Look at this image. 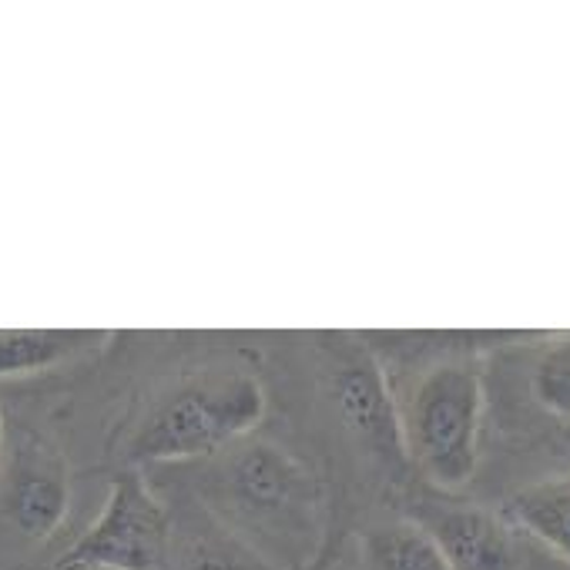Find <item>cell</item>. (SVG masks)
<instances>
[{
	"instance_id": "1",
	"label": "cell",
	"mask_w": 570,
	"mask_h": 570,
	"mask_svg": "<svg viewBox=\"0 0 570 570\" xmlns=\"http://www.w3.org/2000/svg\"><path fill=\"white\" fill-rule=\"evenodd\" d=\"M483 380L473 363H436L406 396L400 413L403 446L440 490H460L480 463Z\"/></svg>"
},
{
	"instance_id": "2",
	"label": "cell",
	"mask_w": 570,
	"mask_h": 570,
	"mask_svg": "<svg viewBox=\"0 0 570 570\" xmlns=\"http://www.w3.org/2000/svg\"><path fill=\"white\" fill-rule=\"evenodd\" d=\"M225 503L262 543L306 560L323 537L316 476L275 443L242 446L225 466Z\"/></svg>"
},
{
	"instance_id": "3",
	"label": "cell",
	"mask_w": 570,
	"mask_h": 570,
	"mask_svg": "<svg viewBox=\"0 0 570 570\" xmlns=\"http://www.w3.org/2000/svg\"><path fill=\"white\" fill-rule=\"evenodd\" d=\"M265 416V390L248 373H212L175 390L141 426L135 456L141 460H188L215 453Z\"/></svg>"
},
{
	"instance_id": "4",
	"label": "cell",
	"mask_w": 570,
	"mask_h": 570,
	"mask_svg": "<svg viewBox=\"0 0 570 570\" xmlns=\"http://www.w3.org/2000/svg\"><path fill=\"white\" fill-rule=\"evenodd\" d=\"M168 550L171 523L161 500L145 487L138 473H121L111 483L108 503L91 530L55 563V570H161Z\"/></svg>"
},
{
	"instance_id": "5",
	"label": "cell",
	"mask_w": 570,
	"mask_h": 570,
	"mask_svg": "<svg viewBox=\"0 0 570 570\" xmlns=\"http://www.w3.org/2000/svg\"><path fill=\"white\" fill-rule=\"evenodd\" d=\"M440 547L450 570H520L523 533L487 507H430L416 520Z\"/></svg>"
},
{
	"instance_id": "6",
	"label": "cell",
	"mask_w": 570,
	"mask_h": 570,
	"mask_svg": "<svg viewBox=\"0 0 570 570\" xmlns=\"http://www.w3.org/2000/svg\"><path fill=\"white\" fill-rule=\"evenodd\" d=\"M68 470L65 460L31 440L18 450L8 483H4V513L8 520L31 540H45L51 537L65 513H68Z\"/></svg>"
},
{
	"instance_id": "7",
	"label": "cell",
	"mask_w": 570,
	"mask_h": 570,
	"mask_svg": "<svg viewBox=\"0 0 570 570\" xmlns=\"http://www.w3.org/2000/svg\"><path fill=\"white\" fill-rule=\"evenodd\" d=\"M330 393H333L343 420L363 440H373L383 450H393L403 440L393 396H390L380 370L370 360H346L343 366H336V373L330 380Z\"/></svg>"
},
{
	"instance_id": "8",
	"label": "cell",
	"mask_w": 570,
	"mask_h": 570,
	"mask_svg": "<svg viewBox=\"0 0 570 570\" xmlns=\"http://www.w3.org/2000/svg\"><path fill=\"white\" fill-rule=\"evenodd\" d=\"M523 537L570 563V473L520 487L500 510Z\"/></svg>"
},
{
	"instance_id": "9",
	"label": "cell",
	"mask_w": 570,
	"mask_h": 570,
	"mask_svg": "<svg viewBox=\"0 0 570 570\" xmlns=\"http://www.w3.org/2000/svg\"><path fill=\"white\" fill-rule=\"evenodd\" d=\"M366 570H450L433 537L416 520L383 523L363 540Z\"/></svg>"
},
{
	"instance_id": "10",
	"label": "cell",
	"mask_w": 570,
	"mask_h": 570,
	"mask_svg": "<svg viewBox=\"0 0 570 570\" xmlns=\"http://www.w3.org/2000/svg\"><path fill=\"white\" fill-rule=\"evenodd\" d=\"M95 343V333H51V330H8L0 333V376H21L58 366Z\"/></svg>"
},
{
	"instance_id": "11",
	"label": "cell",
	"mask_w": 570,
	"mask_h": 570,
	"mask_svg": "<svg viewBox=\"0 0 570 570\" xmlns=\"http://www.w3.org/2000/svg\"><path fill=\"white\" fill-rule=\"evenodd\" d=\"M181 570H278L258 547H252L242 533L212 523V530H202L188 537L181 547Z\"/></svg>"
},
{
	"instance_id": "12",
	"label": "cell",
	"mask_w": 570,
	"mask_h": 570,
	"mask_svg": "<svg viewBox=\"0 0 570 570\" xmlns=\"http://www.w3.org/2000/svg\"><path fill=\"white\" fill-rule=\"evenodd\" d=\"M530 390L547 413L570 420V336L553 340L537 356L530 373Z\"/></svg>"
},
{
	"instance_id": "13",
	"label": "cell",
	"mask_w": 570,
	"mask_h": 570,
	"mask_svg": "<svg viewBox=\"0 0 570 570\" xmlns=\"http://www.w3.org/2000/svg\"><path fill=\"white\" fill-rule=\"evenodd\" d=\"M81 570H111V567H81Z\"/></svg>"
},
{
	"instance_id": "14",
	"label": "cell",
	"mask_w": 570,
	"mask_h": 570,
	"mask_svg": "<svg viewBox=\"0 0 570 570\" xmlns=\"http://www.w3.org/2000/svg\"><path fill=\"white\" fill-rule=\"evenodd\" d=\"M0 436H4V420H0Z\"/></svg>"
}]
</instances>
